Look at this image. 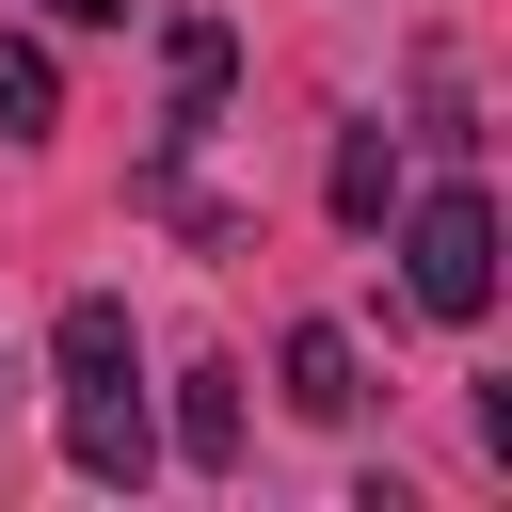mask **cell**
Masks as SVG:
<instances>
[{
    "mask_svg": "<svg viewBox=\"0 0 512 512\" xmlns=\"http://www.w3.org/2000/svg\"><path fill=\"white\" fill-rule=\"evenodd\" d=\"M224 80H240V32H224V16H176V32H160V144H192V128L224 112Z\"/></svg>",
    "mask_w": 512,
    "mask_h": 512,
    "instance_id": "obj_3",
    "label": "cell"
},
{
    "mask_svg": "<svg viewBox=\"0 0 512 512\" xmlns=\"http://www.w3.org/2000/svg\"><path fill=\"white\" fill-rule=\"evenodd\" d=\"M176 464H240V368H176Z\"/></svg>",
    "mask_w": 512,
    "mask_h": 512,
    "instance_id": "obj_5",
    "label": "cell"
},
{
    "mask_svg": "<svg viewBox=\"0 0 512 512\" xmlns=\"http://www.w3.org/2000/svg\"><path fill=\"white\" fill-rule=\"evenodd\" d=\"M48 128H64V64L32 32H0V144H48Z\"/></svg>",
    "mask_w": 512,
    "mask_h": 512,
    "instance_id": "obj_6",
    "label": "cell"
},
{
    "mask_svg": "<svg viewBox=\"0 0 512 512\" xmlns=\"http://www.w3.org/2000/svg\"><path fill=\"white\" fill-rule=\"evenodd\" d=\"M400 208V128H336V224H384Z\"/></svg>",
    "mask_w": 512,
    "mask_h": 512,
    "instance_id": "obj_7",
    "label": "cell"
},
{
    "mask_svg": "<svg viewBox=\"0 0 512 512\" xmlns=\"http://www.w3.org/2000/svg\"><path fill=\"white\" fill-rule=\"evenodd\" d=\"M48 16H64V32H112V16H128V0H48Z\"/></svg>",
    "mask_w": 512,
    "mask_h": 512,
    "instance_id": "obj_8",
    "label": "cell"
},
{
    "mask_svg": "<svg viewBox=\"0 0 512 512\" xmlns=\"http://www.w3.org/2000/svg\"><path fill=\"white\" fill-rule=\"evenodd\" d=\"M272 368H288V416L352 432V400H368V384H352V336H336V320H288V352H272Z\"/></svg>",
    "mask_w": 512,
    "mask_h": 512,
    "instance_id": "obj_4",
    "label": "cell"
},
{
    "mask_svg": "<svg viewBox=\"0 0 512 512\" xmlns=\"http://www.w3.org/2000/svg\"><path fill=\"white\" fill-rule=\"evenodd\" d=\"M400 272H416V304H432V320H480V304H496V208H480V176L416 192V224H400Z\"/></svg>",
    "mask_w": 512,
    "mask_h": 512,
    "instance_id": "obj_2",
    "label": "cell"
},
{
    "mask_svg": "<svg viewBox=\"0 0 512 512\" xmlns=\"http://www.w3.org/2000/svg\"><path fill=\"white\" fill-rule=\"evenodd\" d=\"M48 368H64V464L80 480H144L160 464V416H144V352H128V304L80 288L48 320Z\"/></svg>",
    "mask_w": 512,
    "mask_h": 512,
    "instance_id": "obj_1",
    "label": "cell"
}]
</instances>
